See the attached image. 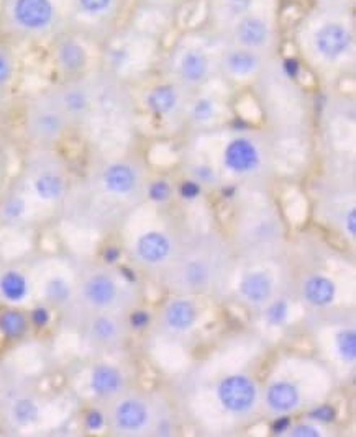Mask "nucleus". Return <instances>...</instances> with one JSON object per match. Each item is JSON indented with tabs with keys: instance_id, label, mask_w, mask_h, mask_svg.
Returning <instances> with one entry per match:
<instances>
[{
	"instance_id": "obj_1",
	"label": "nucleus",
	"mask_w": 356,
	"mask_h": 437,
	"mask_svg": "<svg viewBox=\"0 0 356 437\" xmlns=\"http://www.w3.org/2000/svg\"><path fill=\"white\" fill-rule=\"evenodd\" d=\"M296 40L305 54L335 66L355 53V20L350 5H316L304 16Z\"/></svg>"
},
{
	"instance_id": "obj_2",
	"label": "nucleus",
	"mask_w": 356,
	"mask_h": 437,
	"mask_svg": "<svg viewBox=\"0 0 356 437\" xmlns=\"http://www.w3.org/2000/svg\"><path fill=\"white\" fill-rule=\"evenodd\" d=\"M71 0H0V30L12 40H54L68 32Z\"/></svg>"
},
{
	"instance_id": "obj_3",
	"label": "nucleus",
	"mask_w": 356,
	"mask_h": 437,
	"mask_svg": "<svg viewBox=\"0 0 356 437\" xmlns=\"http://www.w3.org/2000/svg\"><path fill=\"white\" fill-rule=\"evenodd\" d=\"M127 0H71L68 32L82 40H108L119 30Z\"/></svg>"
},
{
	"instance_id": "obj_4",
	"label": "nucleus",
	"mask_w": 356,
	"mask_h": 437,
	"mask_svg": "<svg viewBox=\"0 0 356 437\" xmlns=\"http://www.w3.org/2000/svg\"><path fill=\"white\" fill-rule=\"evenodd\" d=\"M222 41L265 54L270 53L278 41V22L273 0L257 7L238 20Z\"/></svg>"
},
{
	"instance_id": "obj_5",
	"label": "nucleus",
	"mask_w": 356,
	"mask_h": 437,
	"mask_svg": "<svg viewBox=\"0 0 356 437\" xmlns=\"http://www.w3.org/2000/svg\"><path fill=\"white\" fill-rule=\"evenodd\" d=\"M211 33H187L179 41L174 53V71L181 84L187 87H199L212 73V53L209 43Z\"/></svg>"
},
{
	"instance_id": "obj_6",
	"label": "nucleus",
	"mask_w": 356,
	"mask_h": 437,
	"mask_svg": "<svg viewBox=\"0 0 356 437\" xmlns=\"http://www.w3.org/2000/svg\"><path fill=\"white\" fill-rule=\"evenodd\" d=\"M69 120L54 95H43L32 103L27 118L28 134L40 145H51L66 132Z\"/></svg>"
},
{
	"instance_id": "obj_7",
	"label": "nucleus",
	"mask_w": 356,
	"mask_h": 437,
	"mask_svg": "<svg viewBox=\"0 0 356 437\" xmlns=\"http://www.w3.org/2000/svg\"><path fill=\"white\" fill-rule=\"evenodd\" d=\"M266 2L270 0H207L209 33L222 41L238 20Z\"/></svg>"
},
{
	"instance_id": "obj_8",
	"label": "nucleus",
	"mask_w": 356,
	"mask_h": 437,
	"mask_svg": "<svg viewBox=\"0 0 356 437\" xmlns=\"http://www.w3.org/2000/svg\"><path fill=\"white\" fill-rule=\"evenodd\" d=\"M268 54L254 51V49L241 48V46L225 43L220 49L219 64L220 69L232 79H250L261 73L266 66Z\"/></svg>"
},
{
	"instance_id": "obj_9",
	"label": "nucleus",
	"mask_w": 356,
	"mask_h": 437,
	"mask_svg": "<svg viewBox=\"0 0 356 437\" xmlns=\"http://www.w3.org/2000/svg\"><path fill=\"white\" fill-rule=\"evenodd\" d=\"M222 161L225 169L232 174L248 175L259 169L263 158L257 142L245 134H240L227 142Z\"/></svg>"
},
{
	"instance_id": "obj_10",
	"label": "nucleus",
	"mask_w": 356,
	"mask_h": 437,
	"mask_svg": "<svg viewBox=\"0 0 356 437\" xmlns=\"http://www.w3.org/2000/svg\"><path fill=\"white\" fill-rule=\"evenodd\" d=\"M257 395V386L245 375L225 377L217 388V397L222 406L237 414L248 413L253 410Z\"/></svg>"
},
{
	"instance_id": "obj_11",
	"label": "nucleus",
	"mask_w": 356,
	"mask_h": 437,
	"mask_svg": "<svg viewBox=\"0 0 356 437\" xmlns=\"http://www.w3.org/2000/svg\"><path fill=\"white\" fill-rule=\"evenodd\" d=\"M54 60L62 73L76 75L87 62V53L82 38L71 32H62L54 38Z\"/></svg>"
},
{
	"instance_id": "obj_12",
	"label": "nucleus",
	"mask_w": 356,
	"mask_h": 437,
	"mask_svg": "<svg viewBox=\"0 0 356 437\" xmlns=\"http://www.w3.org/2000/svg\"><path fill=\"white\" fill-rule=\"evenodd\" d=\"M69 121H82L92 110V92L81 81H71L54 94Z\"/></svg>"
},
{
	"instance_id": "obj_13",
	"label": "nucleus",
	"mask_w": 356,
	"mask_h": 437,
	"mask_svg": "<svg viewBox=\"0 0 356 437\" xmlns=\"http://www.w3.org/2000/svg\"><path fill=\"white\" fill-rule=\"evenodd\" d=\"M138 169L133 164L119 161L112 162L102 172L104 187L114 195H128L138 186Z\"/></svg>"
},
{
	"instance_id": "obj_14",
	"label": "nucleus",
	"mask_w": 356,
	"mask_h": 437,
	"mask_svg": "<svg viewBox=\"0 0 356 437\" xmlns=\"http://www.w3.org/2000/svg\"><path fill=\"white\" fill-rule=\"evenodd\" d=\"M115 424L120 431L138 432L150 421V410L143 401L128 398L115 408Z\"/></svg>"
},
{
	"instance_id": "obj_15",
	"label": "nucleus",
	"mask_w": 356,
	"mask_h": 437,
	"mask_svg": "<svg viewBox=\"0 0 356 437\" xmlns=\"http://www.w3.org/2000/svg\"><path fill=\"white\" fill-rule=\"evenodd\" d=\"M181 90L174 84H159L146 94V107L153 115L165 118L178 108Z\"/></svg>"
},
{
	"instance_id": "obj_16",
	"label": "nucleus",
	"mask_w": 356,
	"mask_h": 437,
	"mask_svg": "<svg viewBox=\"0 0 356 437\" xmlns=\"http://www.w3.org/2000/svg\"><path fill=\"white\" fill-rule=\"evenodd\" d=\"M171 252V242L163 233L158 231H150L137 241V254L146 264L165 262Z\"/></svg>"
},
{
	"instance_id": "obj_17",
	"label": "nucleus",
	"mask_w": 356,
	"mask_h": 437,
	"mask_svg": "<svg viewBox=\"0 0 356 437\" xmlns=\"http://www.w3.org/2000/svg\"><path fill=\"white\" fill-rule=\"evenodd\" d=\"M123 386V377L114 365L100 364L92 371L91 388L97 397L110 398L117 395Z\"/></svg>"
},
{
	"instance_id": "obj_18",
	"label": "nucleus",
	"mask_w": 356,
	"mask_h": 437,
	"mask_svg": "<svg viewBox=\"0 0 356 437\" xmlns=\"http://www.w3.org/2000/svg\"><path fill=\"white\" fill-rule=\"evenodd\" d=\"M268 406L278 413H289L300 403V393L291 382H274L266 390Z\"/></svg>"
},
{
	"instance_id": "obj_19",
	"label": "nucleus",
	"mask_w": 356,
	"mask_h": 437,
	"mask_svg": "<svg viewBox=\"0 0 356 437\" xmlns=\"http://www.w3.org/2000/svg\"><path fill=\"white\" fill-rule=\"evenodd\" d=\"M240 293L250 303L263 305L273 293V280L266 272H250L240 282Z\"/></svg>"
},
{
	"instance_id": "obj_20",
	"label": "nucleus",
	"mask_w": 356,
	"mask_h": 437,
	"mask_svg": "<svg viewBox=\"0 0 356 437\" xmlns=\"http://www.w3.org/2000/svg\"><path fill=\"white\" fill-rule=\"evenodd\" d=\"M84 295L91 305L99 306V308H106V306L114 303L117 297V285L112 277L106 274L92 275L86 282L84 287Z\"/></svg>"
},
{
	"instance_id": "obj_21",
	"label": "nucleus",
	"mask_w": 356,
	"mask_h": 437,
	"mask_svg": "<svg viewBox=\"0 0 356 437\" xmlns=\"http://www.w3.org/2000/svg\"><path fill=\"white\" fill-rule=\"evenodd\" d=\"M335 293H337V287L325 275H312L304 284L305 300L312 306H318V308L332 303L335 300Z\"/></svg>"
},
{
	"instance_id": "obj_22",
	"label": "nucleus",
	"mask_w": 356,
	"mask_h": 437,
	"mask_svg": "<svg viewBox=\"0 0 356 437\" xmlns=\"http://www.w3.org/2000/svg\"><path fill=\"white\" fill-rule=\"evenodd\" d=\"M165 318L167 326L174 331H187L198 319V308L189 300H174L167 305Z\"/></svg>"
},
{
	"instance_id": "obj_23",
	"label": "nucleus",
	"mask_w": 356,
	"mask_h": 437,
	"mask_svg": "<svg viewBox=\"0 0 356 437\" xmlns=\"http://www.w3.org/2000/svg\"><path fill=\"white\" fill-rule=\"evenodd\" d=\"M0 293H2L5 300L19 303V301H22L28 293L27 279H25L20 272H5V274L0 277Z\"/></svg>"
},
{
	"instance_id": "obj_24",
	"label": "nucleus",
	"mask_w": 356,
	"mask_h": 437,
	"mask_svg": "<svg viewBox=\"0 0 356 437\" xmlns=\"http://www.w3.org/2000/svg\"><path fill=\"white\" fill-rule=\"evenodd\" d=\"M35 187L36 195L43 200H56L60 199L64 192V180L60 174L53 171H45L41 172L38 177L35 179Z\"/></svg>"
},
{
	"instance_id": "obj_25",
	"label": "nucleus",
	"mask_w": 356,
	"mask_h": 437,
	"mask_svg": "<svg viewBox=\"0 0 356 437\" xmlns=\"http://www.w3.org/2000/svg\"><path fill=\"white\" fill-rule=\"evenodd\" d=\"M28 321L25 314L15 310H7L0 313V333L8 339H19L27 333Z\"/></svg>"
},
{
	"instance_id": "obj_26",
	"label": "nucleus",
	"mask_w": 356,
	"mask_h": 437,
	"mask_svg": "<svg viewBox=\"0 0 356 437\" xmlns=\"http://www.w3.org/2000/svg\"><path fill=\"white\" fill-rule=\"evenodd\" d=\"M182 279L189 288H204L211 279V274L202 260H189L184 267Z\"/></svg>"
},
{
	"instance_id": "obj_27",
	"label": "nucleus",
	"mask_w": 356,
	"mask_h": 437,
	"mask_svg": "<svg viewBox=\"0 0 356 437\" xmlns=\"http://www.w3.org/2000/svg\"><path fill=\"white\" fill-rule=\"evenodd\" d=\"M217 113V105L211 97H199L191 107V118L195 123H209Z\"/></svg>"
},
{
	"instance_id": "obj_28",
	"label": "nucleus",
	"mask_w": 356,
	"mask_h": 437,
	"mask_svg": "<svg viewBox=\"0 0 356 437\" xmlns=\"http://www.w3.org/2000/svg\"><path fill=\"white\" fill-rule=\"evenodd\" d=\"M338 355L345 362H353L356 359V333L353 329H343L337 334Z\"/></svg>"
},
{
	"instance_id": "obj_29",
	"label": "nucleus",
	"mask_w": 356,
	"mask_h": 437,
	"mask_svg": "<svg viewBox=\"0 0 356 437\" xmlns=\"http://www.w3.org/2000/svg\"><path fill=\"white\" fill-rule=\"evenodd\" d=\"M117 333H119V326H117V323L112 318L100 316L94 319V323H92V334L100 342L114 341L117 338Z\"/></svg>"
},
{
	"instance_id": "obj_30",
	"label": "nucleus",
	"mask_w": 356,
	"mask_h": 437,
	"mask_svg": "<svg viewBox=\"0 0 356 437\" xmlns=\"http://www.w3.org/2000/svg\"><path fill=\"white\" fill-rule=\"evenodd\" d=\"M12 416L19 424H30L38 419V406L35 405L32 400L22 398V400L15 401L14 408H12Z\"/></svg>"
},
{
	"instance_id": "obj_31",
	"label": "nucleus",
	"mask_w": 356,
	"mask_h": 437,
	"mask_svg": "<svg viewBox=\"0 0 356 437\" xmlns=\"http://www.w3.org/2000/svg\"><path fill=\"white\" fill-rule=\"evenodd\" d=\"M287 316H289V305L284 298L274 300L273 303L266 308V321L273 326L284 325Z\"/></svg>"
},
{
	"instance_id": "obj_32",
	"label": "nucleus",
	"mask_w": 356,
	"mask_h": 437,
	"mask_svg": "<svg viewBox=\"0 0 356 437\" xmlns=\"http://www.w3.org/2000/svg\"><path fill=\"white\" fill-rule=\"evenodd\" d=\"M46 295H48L49 300L54 301V303H64L71 295L69 285L62 279H60V277H54V279L49 280L48 285H46Z\"/></svg>"
},
{
	"instance_id": "obj_33",
	"label": "nucleus",
	"mask_w": 356,
	"mask_h": 437,
	"mask_svg": "<svg viewBox=\"0 0 356 437\" xmlns=\"http://www.w3.org/2000/svg\"><path fill=\"white\" fill-rule=\"evenodd\" d=\"M171 195H173V188H171V184L165 179L153 180L148 186V197L154 203H165V201L171 199Z\"/></svg>"
},
{
	"instance_id": "obj_34",
	"label": "nucleus",
	"mask_w": 356,
	"mask_h": 437,
	"mask_svg": "<svg viewBox=\"0 0 356 437\" xmlns=\"http://www.w3.org/2000/svg\"><path fill=\"white\" fill-rule=\"evenodd\" d=\"M337 416H338V413H337V410H335V406L329 405V403L312 408V410L307 413L309 419H312V421H317V423H322V424L335 423L337 421Z\"/></svg>"
},
{
	"instance_id": "obj_35",
	"label": "nucleus",
	"mask_w": 356,
	"mask_h": 437,
	"mask_svg": "<svg viewBox=\"0 0 356 437\" xmlns=\"http://www.w3.org/2000/svg\"><path fill=\"white\" fill-rule=\"evenodd\" d=\"M200 193H202V186L194 179H187L179 186V195L182 197L184 200H195L199 199Z\"/></svg>"
},
{
	"instance_id": "obj_36",
	"label": "nucleus",
	"mask_w": 356,
	"mask_h": 437,
	"mask_svg": "<svg viewBox=\"0 0 356 437\" xmlns=\"http://www.w3.org/2000/svg\"><path fill=\"white\" fill-rule=\"evenodd\" d=\"M192 175H194V180H198L200 186L212 184L215 180V171H213V167L207 166V164H195V166H192Z\"/></svg>"
},
{
	"instance_id": "obj_37",
	"label": "nucleus",
	"mask_w": 356,
	"mask_h": 437,
	"mask_svg": "<svg viewBox=\"0 0 356 437\" xmlns=\"http://www.w3.org/2000/svg\"><path fill=\"white\" fill-rule=\"evenodd\" d=\"M128 323L137 331L146 329L150 326V323H152V313L146 312V310H135V312L130 313Z\"/></svg>"
},
{
	"instance_id": "obj_38",
	"label": "nucleus",
	"mask_w": 356,
	"mask_h": 437,
	"mask_svg": "<svg viewBox=\"0 0 356 437\" xmlns=\"http://www.w3.org/2000/svg\"><path fill=\"white\" fill-rule=\"evenodd\" d=\"M25 212V200L22 199V197H14V199H10L7 201L5 208H3V213H5L7 218H10V220H15V218L22 216Z\"/></svg>"
},
{
	"instance_id": "obj_39",
	"label": "nucleus",
	"mask_w": 356,
	"mask_h": 437,
	"mask_svg": "<svg viewBox=\"0 0 356 437\" xmlns=\"http://www.w3.org/2000/svg\"><path fill=\"white\" fill-rule=\"evenodd\" d=\"M292 426V419L289 414H281L278 416V418L274 419L273 423H271L270 426V431L273 436H283L286 434V432L291 429Z\"/></svg>"
},
{
	"instance_id": "obj_40",
	"label": "nucleus",
	"mask_w": 356,
	"mask_h": 437,
	"mask_svg": "<svg viewBox=\"0 0 356 437\" xmlns=\"http://www.w3.org/2000/svg\"><path fill=\"white\" fill-rule=\"evenodd\" d=\"M86 426L91 431H100L106 426V416L100 413L99 410H91L86 414Z\"/></svg>"
},
{
	"instance_id": "obj_41",
	"label": "nucleus",
	"mask_w": 356,
	"mask_h": 437,
	"mask_svg": "<svg viewBox=\"0 0 356 437\" xmlns=\"http://www.w3.org/2000/svg\"><path fill=\"white\" fill-rule=\"evenodd\" d=\"M30 319L36 327H45L49 323V312L45 306H38V308H35L32 312Z\"/></svg>"
},
{
	"instance_id": "obj_42",
	"label": "nucleus",
	"mask_w": 356,
	"mask_h": 437,
	"mask_svg": "<svg viewBox=\"0 0 356 437\" xmlns=\"http://www.w3.org/2000/svg\"><path fill=\"white\" fill-rule=\"evenodd\" d=\"M291 436L294 437H318L320 432H318L317 427L311 426V424H297L291 429Z\"/></svg>"
},
{
	"instance_id": "obj_43",
	"label": "nucleus",
	"mask_w": 356,
	"mask_h": 437,
	"mask_svg": "<svg viewBox=\"0 0 356 437\" xmlns=\"http://www.w3.org/2000/svg\"><path fill=\"white\" fill-rule=\"evenodd\" d=\"M141 2H143L145 5H148V7L161 8V10H165V8L179 7L181 3L187 2V0H141Z\"/></svg>"
},
{
	"instance_id": "obj_44",
	"label": "nucleus",
	"mask_w": 356,
	"mask_h": 437,
	"mask_svg": "<svg viewBox=\"0 0 356 437\" xmlns=\"http://www.w3.org/2000/svg\"><path fill=\"white\" fill-rule=\"evenodd\" d=\"M121 258V252L117 246H107L106 249H104V254H102V259L106 264H117Z\"/></svg>"
},
{
	"instance_id": "obj_45",
	"label": "nucleus",
	"mask_w": 356,
	"mask_h": 437,
	"mask_svg": "<svg viewBox=\"0 0 356 437\" xmlns=\"http://www.w3.org/2000/svg\"><path fill=\"white\" fill-rule=\"evenodd\" d=\"M345 229H346V233H348L351 238L356 236V210L355 208H351L350 212L346 213Z\"/></svg>"
},
{
	"instance_id": "obj_46",
	"label": "nucleus",
	"mask_w": 356,
	"mask_h": 437,
	"mask_svg": "<svg viewBox=\"0 0 356 437\" xmlns=\"http://www.w3.org/2000/svg\"><path fill=\"white\" fill-rule=\"evenodd\" d=\"M220 195L224 197V199H233V197L237 195V187H235V186H225V187H222Z\"/></svg>"
},
{
	"instance_id": "obj_47",
	"label": "nucleus",
	"mask_w": 356,
	"mask_h": 437,
	"mask_svg": "<svg viewBox=\"0 0 356 437\" xmlns=\"http://www.w3.org/2000/svg\"><path fill=\"white\" fill-rule=\"evenodd\" d=\"M156 434L158 436H169L171 434V424L167 421H161L156 427Z\"/></svg>"
},
{
	"instance_id": "obj_48",
	"label": "nucleus",
	"mask_w": 356,
	"mask_h": 437,
	"mask_svg": "<svg viewBox=\"0 0 356 437\" xmlns=\"http://www.w3.org/2000/svg\"><path fill=\"white\" fill-rule=\"evenodd\" d=\"M120 272L123 274V279H127L128 282H137V274L135 271H132L130 267H121Z\"/></svg>"
}]
</instances>
